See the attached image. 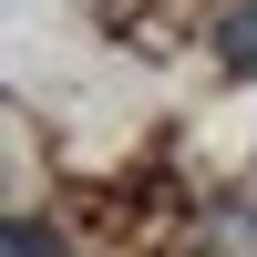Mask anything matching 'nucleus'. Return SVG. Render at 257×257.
I'll return each mask as SVG.
<instances>
[{
	"mask_svg": "<svg viewBox=\"0 0 257 257\" xmlns=\"http://www.w3.org/2000/svg\"><path fill=\"white\" fill-rule=\"evenodd\" d=\"M216 62H226V72H247V82H257V0H237V11L216 21Z\"/></svg>",
	"mask_w": 257,
	"mask_h": 257,
	"instance_id": "nucleus-1",
	"label": "nucleus"
},
{
	"mask_svg": "<svg viewBox=\"0 0 257 257\" xmlns=\"http://www.w3.org/2000/svg\"><path fill=\"white\" fill-rule=\"evenodd\" d=\"M0 257H72V247H62L41 216H11V226H0Z\"/></svg>",
	"mask_w": 257,
	"mask_h": 257,
	"instance_id": "nucleus-2",
	"label": "nucleus"
}]
</instances>
